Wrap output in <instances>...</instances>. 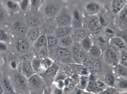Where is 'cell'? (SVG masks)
I'll use <instances>...</instances> for the list:
<instances>
[{"mask_svg":"<svg viewBox=\"0 0 127 94\" xmlns=\"http://www.w3.org/2000/svg\"><path fill=\"white\" fill-rule=\"evenodd\" d=\"M13 87L15 92L22 94H30L28 78L23 75L15 72L13 77Z\"/></svg>","mask_w":127,"mask_h":94,"instance_id":"1","label":"cell"},{"mask_svg":"<svg viewBox=\"0 0 127 94\" xmlns=\"http://www.w3.org/2000/svg\"><path fill=\"white\" fill-rule=\"evenodd\" d=\"M29 90L31 92H38L43 90L45 82L40 75L35 73L28 78Z\"/></svg>","mask_w":127,"mask_h":94,"instance_id":"2","label":"cell"},{"mask_svg":"<svg viewBox=\"0 0 127 94\" xmlns=\"http://www.w3.org/2000/svg\"><path fill=\"white\" fill-rule=\"evenodd\" d=\"M107 88L105 83L100 80L90 77L89 81L85 91L93 94H97Z\"/></svg>","mask_w":127,"mask_h":94,"instance_id":"3","label":"cell"},{"mask_svg":"<svg viewBox=\"0 0 127 94\" xmlns=\"http://www.w3.org/2000/svg\"><path fill=\"white\" fill-rule=\"evenodd\" d=\"M104 59L107 63L114 67L119 64L120 53L114 49H107L105 52Z\"/></svg>","mask_w":127,"mask_h":94,"instance_id":"4","label":"cell"},{"mask_svg":"<svg viewBox=\"0 0 127 94\" xmlns=\"http://www.w3.org/2000/svg\"><path fill=\"white\" fill-rule=\"evenodd\" d=\"M55 21L60 27H69L72 23V18L69 13L62 12L56 16Z\"/></svg>","mask_w":127,"mask_h":94,"instance_id":"5","label":"cell"},{"mask_svg":"<svg viewBox=\"0 0 127 94\" xmlns=\"http://www.w3.org/2000/svg\"><path fill=\"white\" fill-rule=\"evenodd\" d=\"M72 69L73 74H76L80 76H90L91 73L87 67L82 64L72 63L69 64Z\"/></svg>","mask_w":127,"mask_h":94,"instance_id":"6","label":"cell"},{"mask_svg":"<svg viewBox=\"0 0 127 94\" xmlns=\"http://www.w3.org/2000/svg\"><path fill=\"white\" fill-rule=\"evenodd\" d=\"M109 44L122 51L126 50L127 49V43L119 36H114L111 38L109 40Z\"/></svg>","mask_w":127,"mask_h":94,"instance_id":"7","label":"cell"},{"mask_svg":"<svg viewBox=\"0 0 127 94\" xmlns=\"http://www.w3.org/2000/svg\"><path fill=\"white\" fill-rule=\"evenodd\" d=\"M56 57L61 61H65L71 59L72 54L68 49L64 47H59L56 50Z\"/></svg>","mask_w":127,"mask_h":94,"instance_id":"8","label":"cell"},{"mask_svg":"<svg viewBox=\"0 0 127 94\" xmlns=\"http://www.w3.org/2000/svg\"><path fill=\"white\" fill-rule=\"evenodd\" d=\"M22 74L23 75L27 78H29L35 73L32 65L31 62L24 61L21 65Z\"/></svg>","mask_w":127,"mask_h":94,"instance_id":"9","label":"cell"},{"mask_svg":"<svg viewBox=\"0 0 127 94\" xmlns=\"http://www.w3.org/2000/svg\"><path fill=\"white\" fill-rule=\"evenodd\" d=\"M58 70V66L54 63L51 67H49V68L44 72L43 74L40 75L42 76L43 79L44 78L47 79L48 80L51 79L56 77Z\"/></svg>","mask_w":127,"mask_h":94,"instance_id":"10","label":"cell"},{"mask_svg":"<svg viewBox=\"0 0 127 94\" xmlns=\"http://www.w3.org/2000/svg\"><path fill=\"white\" fill-rule=\"evenodd\" d=\"M127 1L124 0H116L111 1V8L113 12L115 15H118L120 11L126 6Z\"/></svg>","mask_w":127,"mask_h":94,"instance_id":"11","label":"cell"},{"mask_svg":"<svg viewBox=\"0 0 127 94\" xmlns=\"http://www.w3.org/2000/svg\"><path fill=\"white\" fill-rule=\"evenodd\" d=\"M29 42L26 39L20 38L17 41L16 47L19 52L24 53L27 52L29 49Z\"/></svg>","mask_w":127,"mask_h":94,"instance_id":"12","label":"cell"},{"mask_svg":"<svg viewBox=\"0 0 127 94\" xmlns=\"http://www.w3.org/2000/svg\"><path fill=\"white\" fill-rule=\"evenodd\" d=\"M59 11L58 6L53 3L47 4L44 8V13L46 16L52 17L57 14Z\"/></svg>","mask_w":127,"mask_h":94,"instance_id":"13","label":"cell"},{"mask_svg":"<svg viewBox=\"0 0 127 94\" xmlns=\"http://www.w3.org/2000/svg\"><path fill=\"white\" fill-rule=\"evenodd\" d=\"M86 11L90 15H96L100 11V6L96 2H91L86 4L85 7Z\"/></svg>","mask_w":127,"mask_h":94,"instance_id":"14","label":"cell"},{"mask_svg":"<svg viewBox=\"0 0 127 94\" xmlns=\"http://www.w3.org/2000/svg\"><path fill=\"white\" fill-rule=\"evenodd\" d=\"M102 21L101 19L99 17H96L91 20L89 22V29L94 32H96L100 31L102 27Z\"/></svg>","mask_w":127,"mask_h":94,"instance_id":"15","label":"cell"},{"mask_svg":"<svg viewBox=\"0 0 127 94\" xmlns=\"http://www.w3.org/2000/svg\"><path fill=\"white\" fill-rule=\"evenodd\" d=\"M41 33L39 27L30 28L28 31L27 36L31 41H36L41 35Z\"/></svg>","mask_w":127,"mask_h":94,"instance_id":"16","label":"cell"},{"mask_svg":"<svg viewBox=\"0 0 127 94\" xmlns=\"http://www.w3.org/2000/svg\"><path fill=\"white\" fill-rule=\"evenodd\" d=\"M72 31V28L70 27H60L56 28L55 31V35L58 38H62L69 35Z\"/></svg>","mask_w":127,"mask_h":94,"instance_id":"17","label":"cell"},{"mask_svg":"<svg viewBox=\"0 0 127 94\" xmlns=\"http://www.w3.org/2000/svg\"><path fill=\"white\" fill-rule=\"evenodd\" d=\"M87 36L85 31L82 29L76 30L71 36L73 41H75L76 43L77 42L81 41Z\"/></svg>","mask_w":127,"mask_h":94,"instance_id":"18","label":"cell"},{"mask_svg":"<svg viewBox=\"0 0 127 94\" xmlns=\"http://www.w3.org/2000/svg\"><path fill=\"white\" fill-rule=\"evenodd\" d=\"M6 6L8 11L13 14L18 12L20 9L19 3L15 1L8 0L6 2Z\"/></svg>","mask_w":127,"mask_h":94,"instance_id":"19","label":"cell"},{"mask_svg":"<svg viewBox=\"0 0 127 94\" xmlns=\"http://www.w3.org/2000/svg\"><path fill=\"white\" fill-rule=\"evenodd\" d=\"M56 29V24L54 23L51 22L47 23L45 24H44L42 26L41 28H40L41 32V31H42L44 33L43 34L44 35H45V34H50L53 32H55Z\"/></svg>","mask_w":127,"mask_h":94,"instance_id":"20","label":"cell"},{"mask_svg":"<svg viewBox=\"0 0 127 94\" xmlns=\"http://www.w3.org/2000/svg\"><path fill=\"white\" fill-rule=\"evenodd\" d=\"M90 76H80L76 85V88L80 90L85 91L89 82Z\"/></svg>","mask_w":127,"mask_h":94,"instance_id":"21","label":"cell"},{"mask_svg":"<svg viewBox=\"0 0 127 94\" xmlns=\"http://www.w3.org/2000/svg\"><path fill=\"white\" fill-rule=\"evenodd\" d=\"M74 17L73 20H72V23L73 24V27L76 30L82 29L83 27V23L81 16L77 11H75L74 13Z\"/></svg>","mask_w":127,"mask_h":94,"instance_id":"22","label":"cell"},{"mask_svg":"<svg viewBox=\"0 0 127 94\" xmlns=\"http://www.w3.org/2000/svg\"><path fill=\"white\" fill-rule=\"evenodd\" d=\"M115 88L118 91H126L127 88V81L126 78L119 77L115 81Z\"/></svg>","mask_w":127,"mask_h":94,"instance_id":"23","label":"cell"},{"mask_svg":"<svg viewBox=\"0 0 127 94\" xmlns=\"http://www.w3.org/2000/svg\"><path fill=\"white\" fill-rule=\"evenodd\" d=\"M14 28L15 31L17 34L21 36L27 35L28 31L29 30L26 25L21 24L19 23H17L15 24Z\"/></svg>","mask_w":127,"mask_h":94,"instance_id":"24","label":"cell"},{"mask_svg":"<svg viewBox=\"0 0 127 94\" xmlns=\"http://www.w3.org/2000/svg\"><path fill=\"white\" fill-rule=\"evenodd\" d=\"M54 64L53 61L51 59L45 58L41 60L40 67V72H45L47 69L51 67Z\"/></svg>","mask_w":127,"mask_h":94,"instance_id":"25","label":"cell"},{"mask_svg":"<svg viewBox=\"0 0 127 94\" xmlns=\"http://www.w3.org/2000/svg\"><path fill=\"white\" fill-rule=\"evenodd\" d=\"M81 45L84 50L89 52L91 48L93 46V41L89 36H87L81 41Z\"/></svg>","mask_w":127,"mask_h":94,"instance_id":"26","label":"cell"},{"mask_svg":"<svg viewBox=\"0 0 127 94\" xmlns=\"http://www.w3.org/2000/svg\"><path fill=\"white\" fill-rule=\"evenodd\" d=\"M47 40V47L49 49H53L55 47L58 43L59 38L55 35H49L46 36Z\"/></svg>","mask_w":127,"mask_h":94,"instance_id":"27","label":"cell"},{"mask_svg":"<svg viewBox=\"0 0 127 94\" xmlns=\"http://www.w3.org/2000/svg\"><path fill=\"white\" fill-rule=\"evenodd\" d=\"M2 87L3 88L4 90H5L7 92L6 93L10 94H13L15 93L13 85L11 84L9 80L6 78H4L2 82Z\"/></svg>","mask_w":127,"mask_h":94,"instance_id":"28","label":"cell"},{"mask_svg":"<svg viewBox=\"0 0 127 94\" xmlns=\"http://www.w3.org/2000/svg\"><path fill=\"white\" fill-rule=\"evenodd\" d=\"M35 42L36 43L35 44V47L38 48L47 47V40L45 35H41Z\"/></svg>","mask_w":127,"mask_h":94,"instance_id":"29","label":"cell"},{"mask_svg":"<svg viewBox=\"0 0 127 94\" xmlns=\"http://www.w3.org/2000/svg\"><path fill=\"white\" fill-rule=\"evenodd\" d=\"M104 80L106 85H107L109 87H115V78L113 74L108 73L104 77Z\"/></svg>","mask_w":127,"mask_h":94,"instance_id":"30","label":"cell"},{"mask_svg":"<svg viewBox=\"0 0 127 94\" xmlns=\"http://www.w3.org/2000/svg\"><path fill=\"white\" fill-rule=\"evenodd\" d=\"M40 24V19L36 16H32L28 19L27 21V25L30 28L38 27Z\"/></svg>","mask_w":127,"mask_h":94,"instance_id":"31","label":"cell"},{"mask_svg":"<svg viewBox=\"0 0 127 94\" xmlns=\"http://www.w3.org/2000/svg\"><path fill=\"white\" fill-rule=\"evenodd\" d=\"M114 68L115 72L119 75L120 77L126 78L127 76V67H125L119 64Z\"/></svg>","mask_w":127,"mask_h":94,"instance_id":"32","label":"cell"},{"mask_svg":"<svg viewBox=\"0 0 127 94\" xmlns=\"http://www.w3.org/2000/svg\"><path fill=\"white\" fill-rule=\"evenodd\" d=\"M89 52L91 55L95 58H99L101 55V50L100 47L97 46L93 45Z\"/></svg>","mask_w":127,"mask_h":94,"instance_id":"33","label":"cell"},{"mask_svg":"<svg viewBox=\"0 0 127 94\" xmlns=\"http://www.w3.org/2000/svg\"><path fill=\"white\" fill-rule=\"evenodd\" d=\"M73 42V39L71 37V36L69 35L64 36V37L60 38V43L62 45L68 47L71 45Z\"/></svg>","mask_w":127,"mask_h":94,"instance_id":"34","label":"cell"},{"mask_svg":"<svg viewBox=\"0 0 127 94\" xmlns=\"http://www.w3.org/2000/svg\"><path fill=\"white\" fill-rule=\"evenodd\" d=\"M61 71L62 74L64 75L66 77H70L73 74L72 69L69 65H65L64 67H62Z\"/></svg>","mask_w":127,"mask_h":94,"instance_id":"35","label":"cell"},{"mask_svg":"<svg viewBox=\"0 0 127 94\" xmlns=\"http://www.w3.org/2000/svg\"><path fill=\"white\" fill-rule=\"evenodd\" d=\"M119 91L115 87H107L105 89L97 94H118Z\"/></svg>","mask_w":127,"mask_h":94,"instance_id":"36","label":"cell"},{"mask_svg":"<svg viewBox=\"0 0 127 94\" xmlns=\"http://www.w3.org/2000/svg\"><path fill=\"white\" fill-rule=\"evenodd\" d=\"M119 64L125 67H127V54L126 50L122 51V53H120Z\"/></svg>","mask_w":127,"mask_h":94,"instance_id":"37","label":"cell"},{"mask_svg":"<svg viewBox=\"0 0 127 94\" xmlns=\"http://www.w3.org/2000/svg\"><path fill=\"white\" fill-rule=\"evenodd\" d=\"M41 60H38L34 58L31 61L33 69L35 72H40V67L41 65Z\"/></svg>","mask_w":127,"mask_h":94,"instance_id":"38","label":"cell"},{"mask_svg":"<svg viewBox=\"0 0 127 94\" xmlns=\"http://www.w3.org/2000/svg\"><path fill=\"white\" fill-rule=\"evenodd\" d=\"M84 50L81 45L78 43L74 44L72 49L73 55L84 54Z\"/></svg>","mask_w":127,"mask_h":94,"instance_id":"39","label":"cell"},{"mask_svg":"<svg viewBox=\"0 0 127 94\" xmlns=\"http://www.w3.org/2000/svg\"><path fill=\"white\" fill-rule=\"evenodd\" d=\"M93 72L97 73L101 70L102 68V64L99 60H96L93 62Z\"/></svg>","mask_w":127,"mask_h":94,"instance_id":"40","label":"cell"},{"mask_svg":"<svg viewBox=\"0 0 127 94\" xmlns=\"http://www.w3.org/2000/svg\"><path fill=\"white\" fill-rule=\"evenodd\" d=\"M9 40V37L5 31L3 29H0V42L6 43Z\"/></svg>","mask_w":127,"mask_h":94,"instance_id":"41","label":"cell"},{"mask_svg":"<svg viewBox=\"0 0 127 94\" xmlns=\"http://www.w3.org/2000/svg\"><path fill=\"white\" fill-rule=\"evenodd\" d=\"M44 1L42 0H30V5H31L32 7L34 10H38L39 7L41 4L43 3Z\"/></svg>","mask_w":127,"mask_h":94,"instance_id":"42","label":"cell"},{"mask_svg":"<svg viewBox=\"0 0 127 94\" xmlns=\"http://www.w3.org/2000/svg\"><path fill=\"white\" fill-rule=\"evenodd\" d=\"M57 88L64 90V80L56 79L53 84Z\"/></svg>","mask_w":127,"mask_h":94,"instance_id":"43","label":"cell"},{"mask_svg":"<svg viewBox=\"0 0 127 94\" xmlns=\"http://www.w3.org/2000/svg\"><path fill=\"white\" fill-rule=\"evenodd\" d=\"M20 9L22 11H26L28 9L30 5V1L29 0H22L19 3Z\"/></svg>","mask_w":127,"mask_h":94,"instance_id":"44","label":"cell"},{"mask_svg":"<svg viewBox=\"0 0 127 94\" xmlns=\"http://www.w3.org/2000/svg\"><path fill=\"white\" fill-rule=\"evenodd\" d=\"M34 57V53L32 51L26 53L23 56V59L25 61L31 62Z\"/></svg>","mask_w":127,"mask_h":94,"instance_id":"45","label":"cell"},{"mask_svg":"<svg viewBox=\"0 0 127 94\" xmlns=\"http://www.w3.org/2000/svg\"><path fill=\"white\" fill-rule=\"evenodd\" d=\"M119 17L122 20H126L127 19V6H126L123 9L120 11L118 14Z\"/></svg>","mask_w":127,"mask_h":94,"instance_id":"46","label":"cell"},{"mask_svg":"<svg viewBox=\"0 0 127 94\" xmlns=\"http://www.w3.org/2000/svg\"><path fill=\"white\" fill-rule=\"evenodd\" d=\"M63 90L56 88L54 85L52 88L51 94H64Z\"/></svg>","mask_w":127,"mask_h":94,"instance_id":"47","label":"cell"},{"mask_svg":"<svg viewBox=\"0 0 127 94\" xmlns=\"http://www.w3.org/2000/svg\"><path fill=\"white\" fill-rule=\"evenodd\" d=\"M120 33L119 35H122L121 36H120V37L122 38L123 40H125V41L127 43V30H122V31H120Z\"/></svg>","mask_w":127,"mask_h":94,"instance_id":"48","label":"cell"},{"mask_svg":"<svg viewBox=\"0 0 127 94\" xmlns=\"http://www.w3.org/2000/svg\"><path fill=\"white\" fill-rule=\"evenodd\" d=\"M87 67V69L89 70L90 72H93V62L91 61H87L85 65Z\"/></svg>","mask_w":127,"mask_h":94,"instance_id":"49","label":"cell"},{"mask_svg":"<svg viewBox=\"0 0 127 94\" xmlns=\"http://www.w3.org/2000/svg\"><path fill=\"white\" fill-rule=\"evenodd\" d=\"M7 45L5 43L3 42H0V51L4 52L7 50Z\"/></svg>","mask_w":127,"mask_h":94,"instance_id":"50","label":"cell"},{"mask_svg":"<svg viewBox=\"0 0 127 94\" xmlns=\"http://www.w3.org/2000/svg\"><path fill=\"white\" fill-rule=\"evenodd\" d=\"M10 66L11 68L13 69H16L17 67V63L15 60H12L10 63Z\"/></svg>","mask_w":127,"mask_h":94,"instance_id":"51","label":"cell"},{"mask_svg":"<svg viewBox=\"0 0 127 94\" xmlns=\"http://www.w3.org/2000/svg\"><path fill=\"white\" fill-rule=\"evenodd\" d=\"M76 90L75 91L74 94H83L82 91H83L80 90L76 88Z\"/></svg>","mask_w":127,"mask_h":94,"instance_id":"52","label":"cell"},{"mask_svg":"<svg viewBox=\"0 0 127 94\" xmlns=\"http://www.w3.org/2000/svg\"><path fill=\"white\" fill-rule=\"evenodd\" d=\"M4 93V90L2 86L0 85V94H3Z\"/></svg>","mask_w":127,"mask_h":94,"instance_id":"53","label":"cell"},{"mask_svg":"<svg viewBox=\"0 0 127 94\" xmlns=\"http://www.w3.org/2000/svg\"><path fill=\"white\" fill-rule=\"evenodd\" d=\"M2 11L1 8H0V18H1L2 16Z\"/></svg>","mask_w":127,"mask_h":94,"instance_id":"54","label":"cell"},{"mask_svg":"<svg viewBox=\"0 0 127 94\" xmlns=\"http://www.w3.org/2000/svg\"><path fill=\"white\" fill-rule=\"evenodd\" d=\"M38 92H31L30 94H38Z\"/></svg>","mask_w":127,"mask_h":94,"instance_id":"55","label":"cell"},{"mask_svg":"<svg viewBox=\"0 0 127 94\" xmlns=\"http://www.w3.org/2000/svg\"><path fill=\"white\" fill-rule=\"evenodd\" d=\"M118 94H127V92H120V93Z\"/></svg>","mask_w":127,"mask_h":94,"instance_id":"56","label":"cell"},{"mask_svg":"<svg viewBox=\"0 0 127 94\" xmlns=\"http://www.w3.org/2000/svg\"><path fill=\"white\" fill-rule=\"evenodd\" d=\"M45 94H51V92H46L45 93Z\"/></svg>","mask_w":127,"mask_h":94,"instance_id":"57","label":"cell"},{"mask_svg":"<svg viewBox=\"0 0 127 94\" xmlns=\"http://www.w3.org/2000/svg\"><path fill=\"white\" fill-rule=\"evenodd\" d=\"M13 94H20V93H16V92H15Z\"/></svg>","mask_w":127,"mask_h":94,"instance_id":"58","label":"cell"},{"mask_svg":"<svg viewBox=\"0 0 127 94\" xmlns=\"http://www.w3.org/2000/svg\"><path fill=\"white\" fill-rule=\"evenodd\" d=\"M3 94H10L9 93H6V92H4V93H3Z\"/></svg>","mask_w":127,"mask_h":94,"instance_id":"59","label":"cell"},{"mask_svg":"<svg viewBox=\"0 0 127 94\" xmlns=\"http://www.w3.org/2000/svg\"><path fill=\"white\" fill-rule=\"evenodd\" d=\"M88 94H91V93H88Z\"/></svg>","mask_w":127,"mask_h":94,"instance_id":"60","label":"cell"}]
</instances>
